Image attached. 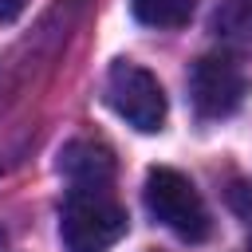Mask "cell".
I'll use <instances>...</instances> for the list:
<instances>
[{
    "instance_id": "obj_8",
    "label": "cell",
    "mask_w": 252,
    "mask_h": 252,
    "mask_svg": "<svg viewBox=\"0 0 252 252\" xmlns=\"http://www.w3.org/2000/svg\"><path fill=\"white\" fill-rule=\"evenodd\" d=\"M24 12V0H0V20H16Z\"/></svg>"
},
{
    "instance_id": "obj_5",
    "label": "cell",
    "mask_w": 252,
    "mask_h": 252,
    "mask_svg": "<svg viewBox=\"0 0 252 252\" xmlns=\"http://www.w3.org/2000/svg\"><path fill=\"white\" fill-rule=\"evenodd\" d=\"M59 173L71 181V189H98V185H110L114 177V158L106 146L98 142H67L63 154H59Z\"/></svg>"
},
{
    "instance_id": "obj_2",
    "label": "cell",
    "mask_w": 252,
    "mask_h": 252,
    "mask_svg": "<svg viewBox=\"0 0 252 252\" xmlns=\"http://www.w3.org/2000/svg\"><path fill=\"white\" fill-rule=\"evenodd\" d=\"M146 209L169 232H177L189 244H201L213 232V220H209V209H205L201 193L193 189V181L185 173H177L169 165H154L146 173Z\"/></svg>"
},
{
    "instance_id": "obj_1",
    "label": "cell",
    "mask_w": 252,
    "mask_h": 252,
    "mask_svg": "<svg viewBox=\"0 0 252 252\" xmlns=\"http://www.w3.org/2000/svg\"><path fill=\"white\" fill-rule=\"evenodd\" d=\"M130 228L126 209L114 201L110 185L98 189H71L59 217V236L71 252H106Z\"/></svg>"
},
{
    "instance_id": "obj_7",
    "label": "cell",
    "mask_w": 252,
    "mask_h": 252,
    "mask_svg": "<svg viewBox=\"0 0 252 252\" xmlns=\"http://www.w3.org/2000/svg\"><path fill=\"white\" fill-rule=\"evenodd\" d=\"M130 12L146 28H181L193 16V0H130Z\"/></svg>"
},
{
    "instance_id": "obj_6",
    "label": "cell",
    "mask_w": 252,
    "mask_h": 252,
    "mask_svg": "<svg viewBox=\"0 0 252 252\" xmlns=\"http://www.w3.org/2000/svg\"><path fill=\"white\" fill-rule=\"evenodd\" d=\"M213 32L224 43L252 51V0H220L213 12Z\"/></svg>"
},
{
    "instance_id": "obj_4",
    "label": "cell",
    "mask_w": 252,
    "mask_h": 252,
    "mask_svg": "<svg viewBox=\"0 0 252 252\" xmlns=\"http://www.w3.org/2000/svg\"><path fill=\"white\" fill-rule=\"evenodd\" d=\"M189 94L201 118H228L248 94V75L232 55H201L189 71Z\"/></svg>"
},
{
    "instance_id": "obj_3",
    "label": "cell",
    "mask_w": 252,
    "mask_h": 252,
    "mask_svg": "<svg viewBox=\"0 0 252 252\" xmlns=\"http://www.w3.org/2000/svg\"><path fill=\"white\" fill-rule=\"evenodd\" d=\"M106 102L114 106L118 118H126L142 134H154L165 122V91H161L158 75L146 71L142 63L118 59L106 71Z\"/></svg>"
}]
</instances>
